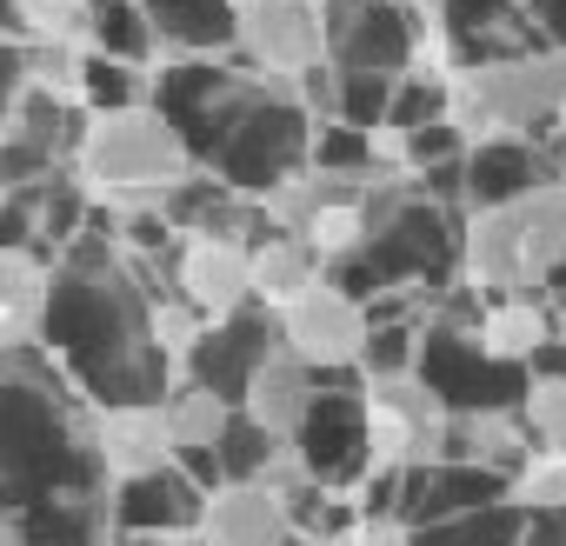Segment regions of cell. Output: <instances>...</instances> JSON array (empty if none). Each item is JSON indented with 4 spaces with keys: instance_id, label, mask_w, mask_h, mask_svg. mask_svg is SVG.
<instances>
[{
    "instance_id": "6da1fadb",
    "label": "cell",
    "mask_w": 566,
    "mask_h": 546,
    "mask_svg": "<svg viewBox=\"0 0 566 546\" xmlns=\"http://www.w3.org/2000/svg\"><path fill=\"white\" fill-rule=\"evenodd\" d=\"M48 340H67V360L87 380L94 407L174 393V367L154 347V307L140 301L134 266L114 246H81L61 266V307Z\"/></svg>"
},
{
    "instance_id": "7a4b0ae2",
    "label": "cell",
    "mask_w": 566,
    "mask_h": 546,
    "mask_svg": "<svg viewBox=\"0 0 566 546\" xmlns=\"http://www.w3.org/2000/svg\"><path fill=\"white\" fill-rule=\"evenodd\" d=\"M114 493L94 440V413H81L41 360V347L8 354V513L41 500H94Z\"/></svg>"
},
{
    "instance_id": "3957f363",
    "label": "cell",
    "mask_w": 566,
    "mask_h": 546,
    "mask_svg": "<svg viewBox=\"0 0 566 546\" xmlns=\"http://www.w3.org/2000/svg\"><path fill=\"white\" fill-rule=\"evenodd\" d=\"M460 266L467 287L493 301H539L566 266V180H539L513 200L473 207Z\"/></svg>"
},
{
    "instance_id": "277c9868",
    "label": "cell",
    "mask_w": 566,
    "mask_h": 546,
    "mask_svg": "<svg viewBox=\"0 0 566 546\" xmlns=\"http://www.w3.org/2000/svg\"><path fill=\"white\" fill-rule=\"evenodd\" d=\"M193 160L200 154H193L187 127L147 101L101 107L74 140L81 193H94V200H174L193 187Z\"/></svg>"
},
{
    "instance_id": "5b68a950",
    "label": "cell",
    "mask_w": 566,
    "mask_h": 546,
    "mask_svg": "<svg viewBox=\"0 0 566 546\" xmlns=\"http://www.w3.org/2000/svg\"><path fill=\"white\" fill-rule=\"evenodd\" d=\"M447 120L460 127L467 147L520 140L546 120H566V48L513 54V61L473 67V74H447Z\"/></svg>"
},
{
    "instance_id": "8992f818",
    "label": "cell",
    "mask_w": 566,
    "mask_h": 546,
    "mask_svg": "<svg viewBox=\"0 0 566 546\" xmlns=\"http://www.w3.org/2000/svg\"><path fill=\"white\" fill-rule=\"evenodd\" d=\"M374 314L367 301L334 281V273H321V281L280 307V340H287V354H301L314 374H347V367H367V347H374Z\"/></svg>"
},
{
    "instance_id": "52a82bcc",
    "label": "cell",
    "mask_w": 566,
    "mask_h": 546,
    "mask_svg": "<svg viewBox=\"0 0 566 546\" xmlns=\"http://www.w3.org/2000/svg\"><path fill=\"white\" fill-rule=\"evenodd\" d=\"M233 41L280 87L321 74L327 67V48H334L327 14L314 8V0H240V8H233Z\"/></svg>"
},
{
    "instance_id": "ba28073f",
    "label": "cell",
    "mask_w": 566,
    "mask_h": 546,
    "mask_svg": "<svg viewBox=\"0 0 566 546\" xmlns=\"http://www.w3.org/2000/svg\"><path fill=\"white\" fill-rule=\"evenodd\" d=\"M174 287L193 314H207L213 327L247 314L260 301L253 287V240L247 233H213V227H193L187 246H180V266H174Z\"/></svg>"
},
{
    "instance_id": "9c48e42d",
    "label": "cell",
    "mask_w": 566,
    "mask_h": 546,
    "mask_svg": "<svg viewBox=\"0 0 566 546\" xmlns=\"http://www.w3.org/2000/svg\"><path fill=\"white\" fill-rule=\"evenodd\" d=\"M94 440H101V466H107V480H114V486H134V480H154V473L180 466L167 400H120V407H94Z\"/></svg>"
},
{
    "instance_id": "30bf717a",
    "label": "cell",
    "mask_w": 566,
    "mask_h": 546,
    "mask_svg": "<svg viewBox=\"0 0 566 546\" xmlns=\"http://www.w3.org/2000/svg\"><path fill=\"white\" fill-rule=\"evenodd\" d=\"M200 539L207 546H301V519H294V500L280 486L227 480L220 493H207Z\"/></svg>"
},
{
    "instance_id": "8fae6325",
    "label": "cell",
    "mask_w": 566,
    "mask_h": 546,
    "mask_svg": "<svg viewBox=\"0 0 566 546\" xmlns=\"http://www.w3.org/2000/svg\"><path fill=\"white\" fill-rule=\"evenodd\" d=\"M54 307H61V273L48 253H34L28 240H8L0 253V334L8 354H28L54 334Z\"/></svg>"
},
{
    "instance_id": "7c38bea8",
    "label": "cell",
    "mask_w": 566,
    "mask_h": 546,
    "mask_svg": "<svg viewBox=\"0 0 566 546\" xmlns=\"http://www.w3.org/2000/svg\"><path fill=\"white\" fill-rule=\"evenodd\" d=\"M167 420H174V453H180V466H187L207 493H220V486H227L220 447H227V433H233V420H240V400H227L220 387H200V380H174Z\"/></svg>"
},
{
    "instance_id": "4fadbf2b",
    "label": "cell",
    "mask_w": 566,
    "mask_h": 546,
    "mask_svg": "<svg viewBox=\"0 0 566 546\" xmlns=\"http://www.w3.org/2000/svg\"><path fill=\"white\" fill-rule=\"evenodd\" d=\"M314 407H321V374H314L301 354H287V340H280V347L253 367V380H247V393H240V413H247L253 427H266L273 440H287V447L307 433Z\"/></svg>"
},
{
    "instance_id": "5bb4252c",
    "label": "cell",
    "mask_w": 566,
    "mask_h": 546,
    "mask_svg": "<svg viewBox=\"0 0 566 546\" xmlns=\"http://www.w3.org/2000/svg\"><path fill=\"white\" fill-rule=\"evenodd\" d=\"M200 513H207V486H200L187 466H167V473H154V480L114 486V533L187 539V533H200Z\"/></svg>"
},
{
    "instance_id": "9a60e30c",
    "label": "cell",
    "mask_w": 566,
    "mask_h": 546,
    "mask_svg": "<svg viewBox=\"0 0 566 546\" xmlns=\"http://www.w3.org/2000/svg\"><path fill=\"white\" fill-rule=\"evenodd\" d=\"M0 546H114V493L14 506L0 519Z\"/></svg>"
},
{
    "instance_id": "2e32d148",
    "label": "cell",
    "mask_w": 566,
    "mask_h": 546,
    "mask_svg": "<svg viewBox=\"0 0 566 546\" xmlns=\"http://www.w3.org/2000/svg\"><path fill=\"white\" fill-rule=\"evenodd\" d=\"M447 460H467V466H486L500 480H520L539 447H533V427L520 407H486V413H460L453 420V453Z\"/></svg>"
},
{
    "instance_id": "e0dca14e",
    "label": "cell",
    "mask_w": 566,
    "mask_h": 546,
    "mask_svg": "<svg viewBox=\"0 0 566 546\" xmlns=\"http://www.w3.org/2000/svg\"><path fill=\"white\" fill-rule=\"evenodd\" d=\"M473 340H480V354L500 360V367H533V360L553 347V327H546V307H539V301H486Z\"/></svg>"
},
{
    "instance_id": "ac0fdd59",
    "label": "cell",
    "mask_w": 566,
    "mask_h": 546,
    "mask_svg": "<svg viewBox=\"0 0 566 546\" xmlns=\"http://www.w3.org/2000/svg\"><path fill=\"white\" fill-rule=\"evenodd\" d=\"M327 273V260L301 240V233H266L260 246H253V287H260V301L280 314L287 301H301L314 281Z\"/></svg>"
},
{
    "instance_id": "d6986e66",
    "label": "cell",
    "mask_w": 566,
    "mask_h": 546,
    "mask_svg": "<svg viewBox=\"0 0 566 546\" xmlns=\"http://www.w3.org/2000/svg\"><path fill=\"white\" fill-rule=\"evenodd\" d=\"M526 539V506L506 493L493 506H473L460 519H440V526H420L413 546H520Z\"/></svg>"
},
{
    "instance_id": "ffe728a7",
    "label": "cell",
    "mask_w": 566,
    "mask_h": 546,
    "mask_svg": "<svg viewBox=\"0 0 566 546\" xmlns=\"http://www.w3.org/2000/svg\"><path fill=\"white\" fill-rule=\"evenodd\" d=\"M87 0H14V34L41 41V48H81L87 41Z\"/></svg>"
},
{
    "instance_id": "44dd1931",
    "label": "cell",
    "mask_w": 566,
    "mask_h": 546,
    "mask_svg": "<svg viewBox=\"0 0 566 546\" xmlns=\"http://www.w3.org/2000/svg\"><path fill=\"white\" fill-rule=\"evenodd\" d=\"M520 413H526L539 453H559V460H566V374H533Z\"/></svg>"
},
{
    "instance_id": "7402d4cb",
    "label": "cell",
    "mask_w": 566,
    "mask_h": 546,
    "mask_svg": "<svg viewBox=\"0 0 566 546\" xmlns=\"http://www.w3.org/2000/svg\"><path fill=\"white\" fill-rule=\"evenodd\" d=\"M520 546H566V500L526 506V539H520Z\"/></svg>"
}]
</instances>
